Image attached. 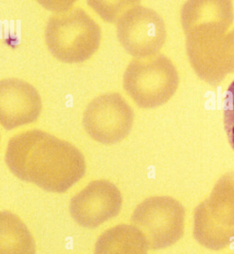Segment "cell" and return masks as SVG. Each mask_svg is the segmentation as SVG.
Here are the masks:
<instances>
[{
	"mask_svg": "<svg viewBox=\"0 0 234 254\" xmlns=\"http://www.w3.org/2000/svg\"><path fill=\"white\" fill-rule=\"evenodd\" d=\"M5 162L18 179L57 193L68 190L86 173L84 157L76 146L38 129L11 137Z\"/></svg>",
	"mask_w": 234,
	"mask_h": 254,
	"instance_id": "obj_1",
	"label": "cell"
},
{
	"mask_svg": "<svg viewBox=\"0 0 234 254\" xmlns=\"http://www.w3.org/2000/svg\"><path fill=\"white\" fill-rule=\"evenodd\" d=\"M49 50L58 61L79 64L89 60L99 48L101 29L81 8L52 16L45 31Z\"/></svg>",
	"mask_w": 234,
	"mask_h": 254,
	"instance_id": "obj_2",
	"label": "cell"
},
{
	"mask_svg": "<svg viewBox=\"0 0 234 254\" xmlns=\"http://www.w3.org/2000/svg\"><path fill=\"white\" fill-rule=\"evenodd\" d=\"M193 236L210 250H222L234 243V185L217 187L211 196L198 206Z\"/></svg>",
	"mask_w": 234,
	"mask_h": 254,
	"instance_id": "obj_3",
	"label": "cell"
},
{
	"mask_svg": "<svg viewBox=\"0 0 234 254\" xmlns=\"http://www.w3.org/2000/svg\"><path fill=\"white\" fill-rule=\"evenodd\" d=\"M184 217V208L178 201L171 197H152L136 207L132 222L144 234L150 249L160 250L183 237Z\"/></svg>",
	"mask_w": 234,
	"mask_h": 254,
	"instance_id": "obj_4",
	"label": "cell"
},
{
	"mask_svg": "<svg viewBox=\"0 0 234 254\" xmlns=\"http://www.w3.org/2000/svg\"><path fill=\"white\" fill-rule=\"evenodd\" d=\"M175 70L163 55L138 58L131 63L124 75V87L142 107H157L165 103L174 88Z\"/></svg>",
	"mask_w": 234,
	"mask_h": 254,
	"instance_id": "obj_5",
	"label": "cell"
},
{
	"mask_svg": "<svg viewBox=\"0 0 234 254\" xmlns=\"http://www.w3.org/2000/svg\"><path fill=\"white\" fill-rule=\"evenodd\" d=\"M117 34L123 47L132 56L147 58L157 53L167 37L162 16L153 9L135 6L117 22Z\"/></svg>",
	"mask_w": 234,
	"mask_h": 254,
	"instance_id": "obj_6",
	"label": "cell"
},
{
	"mask_svg": "<svg viewBox=\"0 0 234 254\" xmlns=\"http://www.w3.org/2000/svg\"><path fill=\"white\" fill-rule=\"evenodd\" d=\"M130 107L117 94H106L87 106L83 118L86 132L97 141L113 143L122 140L132 127Z\"/></svg>",
	"mask_w": 234,
	"mask_h": 254,
	"instance_id": "obj_7",
	"label": "cell"
},
{
	"mask_svg": "<svg viewBox=\"0 0 234 254\" xmlns=\"http://www.w3.org/2000/svg\"><path fill=\"white\" fill-rule=\"evenodd\" d=\"M121 205V194L114 185L94 181L71 198L70 213L79 225L95 228L117 216Z\"/></svg>",
	"mask_w": 234,
	"mask_h": 254,
	"instance_id": "obj_8",
	"label": "cell"
},
{
	"mask_svg": "<svg viewBox=\"0 0 234 254\" xmlns=\"http://www.w3.org/2000/svg\"><path fill=\"white\" fill-rule=\"evenodd\" d=\"M41 110V98L32 85L17 78L1 80L0 121L5 129L33 123Z\"/></svg>",
	"mask_w": 234,
	"mask_h": 254,
	"instance_id": "obj_9",
	"label": "cell"
},
{
	"mask_svg": "<svg viewBox=\"0 0 234 254\" xmlns=\"http://www.w3.org/2000/svg\"><path fill=\"white\" fill-rule=\"evenodd\" d=\"M234 19L232 0H187L181 13L184 34L201 25L214 24L229 30Z\"/></svg>",
	"mask_w": 234,
	"mask_h": 254,
	"instance_id": "obj_10",
	"label": "cell"
},
{
	"mask_svg": "<svg viewBox=\"0 0 234 254\" xmlns=\"http://www.w3.org/2000/svg\"><path fill=\"white\" fill-rule=\"evenodd\" d=\"M149 249L145 237L136 227L120 225L101 234L95 254H147Z\"/></svg>",
	"mask_w": 234,
	"mask_h": 254,
	"instance_id": "obj_11",
	"label": "cell"
},
{
	"mask_svg": "<svg viewBox=\"0 0 234 254\" xmlns=\"http://www.w3.org/2000/svg\"><path fill=\"white\" fill-rule=\"evenodd\" d=\"M1 254H34L35 244L26 225L8 211L1 213Z\"/></svg>",
	"mask_w": 234,
	"mask_h": 254,
	"instance_id": "obj_12",
	"label": "cell"
},
{
	"mask_svg": "<svg viewBox=\"0 0 234 254\" xmlns=\"http://www.w3.org/2000/svg\"><path fill=\"white\" fill-rule=\"evenodd\" d=\"M141 0H87L88 4L107 22H117L123 13L138 6Z\"/></svg>",
	"mask_w": 234,
	"mask_h": 254,
	"instance_id": "obj_13",
	"label": "cell"
},
{
	"mask_svg": "<svg viewBox=\"0 0 234 254\" xmlns=\"http://www.w3.org/2000/svg\"><path fill=\"white\" fill-rule=\"evenodd\" d=\"M223 113L225 129L234 150V80L226 92L223 101Z\"/></svg>",
	"mask_w": 234,
	"mask_h": 254,
	"instance_id": "obj_14",
	"label": "cell"
},
{
	"mask_svg": "<svg viewBox=\"0 0 234 254\" xmlns=\"http://www.w3.org/2000/svg\"><path fill=\"white\" fill-rule=\"evenodd\" d=\"M222 62L230 63L234 65V29L226 34L220 46Z\"/></svg>",
	"mask_w": 234,
	"mask_h": 254,
	"instance_id": "obj_15",
	"label": "cell"
},
{
	"mask_svg": "<svg viewBox=\"0 0 234 254\" xmlns=\"http://www.w3.org/2000/svg\"><path fill=\"white\" fill-rule=\"evenodd\" d=\"M43 7L56 13L71 10L77 0H37Z\"/></svg>",
	"mask_w": 234,
	"mask_h": 254,
	"instance_id": "obj_16",
	"label": "cell"
}]
</instances>
